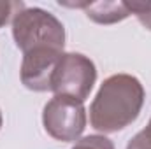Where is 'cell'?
Returning a JSON list of instances; mask_svg holds the SVG:
<instances>
[{
	"label": "cell",
	"mask_w": 151,
	"mask_h": 149,
	"mask_svg": "<svg viewBox=\"0 0 151 149\" xmlns=\"http://www.w3.org/2000/svg\"><path fill=\"white\" fill-rule=\"evenodd\" d=\"M144 88L137 77L114 74L107 77L90 107V123L102 133H114L132 125L142 109Z\"/></svg>",
	"instance_id": "6da1fadb"
},
{
	"label": "cell",
	"mask_w": 151,
	"mask_h": 149,
	"mask_svg": "<svg viewBox=\"0 0 151 149\" xmlns=\"http://www.w3.org/2000/svg\"><path fill=\"white\" fill-rule=\"evenodd\" d=\"M12 37L23 53L35 47H55L63 51L65 28L51 12L39 7H25L12 19Z\"/></svg>",
	"instance_id": "7a4b0ae2"
},
{
	"label": "cell",
	"mask_w": 151,
	"mask_h": 149,
	"mask_svg": "<svg viewBox=\"0 0 151 149\" xmlns=\"http://www.w3.org/2000/svg\"><path fill=\"white\" fill-rule=\"evenodd\" d=\"M95 79L97 69L90 58L81 53H63L51 77V91L84 102L90 97Z\"/></svg>",
	"instance_id": "3957f363"
},
{
	"label": "cell",
	"mask_w": 151,
	"mask_h": 149,
	"mask_svg": "<svg viewBox=\"0 0 151 149\" xmlns=\"http://www.w3.org/2000/svg\"><path fill=\"white\" fill-rule=\"evenodd\" d=\"M44 130L62 142H74L81 137L86 126V111L81 100L55 95L42 112Z\"/></svg>",
	"instance_id": "277c9868"
},
{
	"label": "cell",
	"mask_w": 151,
	"mask_h": 149,
	"mask_svg": "<svg viewBox=\"0 0 151 149\" xmlns=\"http://www.w3.org/2000/svg\"><path fill=\"white\" fill-rule=\"evenodd\" d=\"M63 51L55 47H35L23 53L21 82L32 91H51V77Z\"/></svg>",
	"instance_id": "5b68a950"
},
{
	"label": "cell",
	"mask_w": 151,
	"mask_h": 149,
	"mask_svg": "<svg viewBox=\"0 0 151 149\" xmlns=\"http://www.w3.org/2000/svg\"><path fill=\"white\" fill-rule=\"evenodd\" d=\"M60 5H67V7H81L84 9L86 16L90 19H93L95 23H102V25H113L118 23L125 18H128L132 12L127 5V2H83V4H65L60 2Z\"/></svg>",
	"instance_id": "8992f818"
},
{
	"label": "cell",
	"mask_w": 151,
	"mask_h": 149,
	"mask_svg": "<svg viewBox=\"0 0 151 149\" xmlns=\"http://www.w3.org/2000/svg\"><path fill=\"white\" fill-rule=\"evenodd\" d=\"M72 149H114V144L104 135H88L77 140Z\"/></svg>",
	"instance_id": "52a82bcc"
},
{
	"label": "cell",
	"mask_w": 151,
	"mask_h": 149,
	"mask_svg": "<svg viewBox=\"0 0 151 149\" xmlns=\"http://www.w3.org/2000/svg\"><path fill=\"white\" fill-rule=\"evenodd\" d=\"M23 9H25L23 2H9V0L0 2V28L7 25L11 19H14L16 14H19Z\"/></svg>",
	"instance_id": "ba28073f"
},
{
	"label": "cell",
	"mask_w": 151,
	"mask_h": 149,
	"mask_svg": "<svg viewBox=\"0 0 151 149\" xmlns=\"http://www.w3.org/2000/svg\"><path fill=\"white\" fill-rule=\"evenodd\" d=\"M130 12L135 14L139 18V21L151 30V2H132V4H127Z\"/></svg>",
	"instance_id": "9c48e42d"
},
{
	"label": "cell",
	"mask_w": 151,
	"mask_h": 149,
	"mask_svg": "<svg viewBox=\"0 0 151 149\" xmlns=\"http://www.w3.org/2000/svg\"><path fill=\"white\" fill-rule=\"evenodd\" d=\"M127 149H151V119L148 126L128 142Z\"/></svg>",
	"instance_id": "30bf717a"
},
{
	"label": "cell",
	"mask_w": 151,
	"mask_h": 149,
	"mask_svg": "<svg viewBox=\"0 0 151 149\" xmlns=\"http://www.w3.org/2000/svg\"><path fill=\"white\" fill-rule=\"evenodd\" d=\"M0 126H2V114H0Z\"/></svg>",
	"instance_id": "8fae6325"
}]
</instances>
